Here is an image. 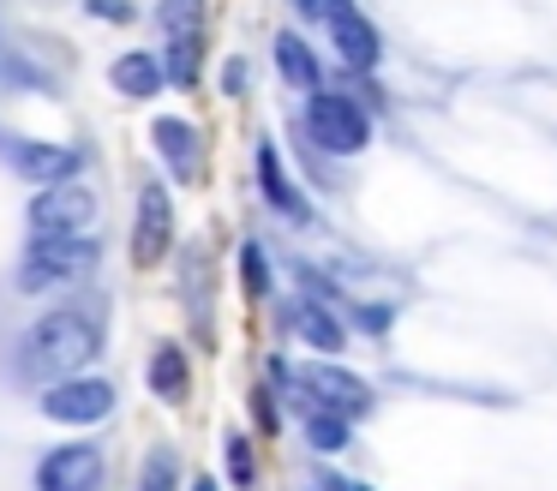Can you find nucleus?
Instances as JSON below:
<instances>
[{"mask_svg":"<svg viewBox=\"0 0 557 491\" xmlns=\"http://www.w3.org/2000/svg\"><path fill=\"white\" fill-rule=\"evenodd\" d=\"M276 323H282V335H294L300 347H312V354H324V359H336L342 347H348V323L330 311V299L294 294L276 306Z\"/></svg>","mask_w":557,"mask_h":491,"instance_id":"1a4fd4ad","label":"nucleus"},{"mask_svg":"<svg viewBox=\"0 0 557 491\" xmlns=\"http://www.w3.org/2000/svg\"><path fill=\"white\" fill-rule=\"evenodd\" d=\"M7 48H13V42H7V30H0V54H7Z\"/></svg>","mask_w":557,"mask_h":491,"instance_id":"c85d7f7f","label":"nucleus"},{"mask_svg":"<svg viewBox=\"0 0 557 491\" xmlns=\"http://www.w3.org/2000/svg\"><path fill=\"white\" fill-rule=\"evenodd\" d=\"M102 228V192L90 180L61 186H30L25 198V234H97Z\"/></svg>","mask_w":557,"mask_h":491,"instance_id":"0eeeda50","label":"nucleus"},{"mask_svg":"<svg viewBox=\"0 0 557 491\" xmlns=\"http://www.w3.org/2000/svg\"><path fill=\"white\" fill-rule=\"evenodd\" d=\"M78 7H85V19H102V24H133L138 19L133 0H78Z\"/></svg>","mask_w":557,"mask_h":491,"instance_id":"5701e85b","label":"nucleus"},{"mask_svg":"<svg viewBox=\"0 0 557 491\" xmlns=\"http://www.w3.org/2000/svg\"><path fill=\"white\" fill-rule=\"evenodd\" d=\"M306 443H312L318 455H342L354 443V426H348V414H330V407H306Z\"/></svg>","mask_w":557,"mask_h":491,"instance_id":"6ab92c4d","label":"nucleus"},{"mask_svg":"<svg viewBox=\"0 0 557 491\" xmlns=\"http://www.w3.org/2000/svg\"><path fill=\"white\" fill-rule=\"evenodd\" d=\"M216 84H222V96H246V84H252V66H246L240 54H228V60H222V72H216Z\"/></svg>","mask_w":557,"mask_h":491,"instance_id":"b1692460","label":"nucleus"},{"mask_svg":"<svg viewBox=\"0 0 557 491\" xmlns=\"http://www.w3.org/2000/svg\"><path fill=\"white\" fill-rule=\"evenodd\" d=\"M222 474L234 491H258V450L246 431H222Z\"/></svg>","mask_w":557,"mask_h":491,"instance_id":"aec40b11","label":"nucleus"},{"mask_svg":"<svg viewBox=\"0 0 557 491\" xmlns=\"http://www.w3.org/2000/svg\"><path fill=\"white\" fill-rule=\"evenodd\" d=\"M181 486H186V462H181V450H174L169 438L145 443V455H138V479H133V491H181Z\"/></svg>","mask_w":557,"mask_h":491,"instance_id":"dca6fc26","label":"nucleus"},{"mask_svg":"<svg viewBox=\"0 0 557 491\" xmlns=\"http://www.w3.org/2000/svg\"><path fill=\"white\" fill-rule=\"evenodd\" d=\"M109 90L121 102H157L169 90V72H162V54L157 48H121L109 60Z\"/></svg>","mask_w":557,"mask_h":491,"instance_id":"ddd939ff","label":"nucleus"},{"mask_svg":"<svg viewBox=\"0 0 557 491\" xmlns=\"http://www.w3.org/2000/svg\"><path fill=\"white\" fill-rule=\"evenodd\" d=\"M186 491H222V486H216V474H193V479H186Z\"/></svg>","mask_w":557,"mask_h":491,"instance_id":"cd10ccee","label":"nucleus"},{"mask_svg":"<svg viewBox=\"0 0 557 491\" xmlns=\"http://www.w3.org/2000/svg\"><path fill=\"white\" fill-rule=\"evenodd\" d=\"M324 30H330V48H336V60L348 72H377L384 36H377V24L360 12V0H336V12L324 19Z\"/></svg>","mask_w":557,"mask_h":491,"instance_id":"9b49d317","label":"nucleus"},{"mask_svg":"<svg viewBox=\"0 0 557 491\" xmlns=\"http://www.w3.org/2000/svg\"><path fill=\"white\" fill-rule=\"evenodd\" d=\"M150 150L162 156V168H169L174 186H193L198 168H205V132H198V120H186V114H157L150 120Z\"/></svg>","mask_w":557,"mask_h":491,"instance_id":"f8f14e48","label":"nucleus"},{"mask_svg":"<svg viewBox=\"0 0 557 491\" xmlns=\"http://www.w3.org/2000/svg\"><path fill=\"white\" fill-rule=\"evenodd\" d=\"M102 258H109L102 234H25L13 263V294L54 299V294H73V287H90Z\"/></svg>","mask_w":557,"mask_h":491,"instance_id":"f03ea898","label":"nucleus"},{"mask_svg":"<svg viewBox=\"0 0 557 491\" xmlns=\"http://www.w3.org/2000/svg\"><path fill=\"white\" fill-rule=\"evenodd\" d=\"M288 12H294L300 24H324L330 12H336V0H288Z\"/></svg>","mask_w":557,"mask_h":491,"instance_id":"a878e982","label":"nucleus"},{"mask_svg":"<svg viewBox=\"0 0 557 491\" xmlns=\"http://www.w3.org/2000/svg\"><path fill=\"white\" fill-rule=\"evenodd\" d=\"M270 60H276V78L288 84L294 96L324 90V60H318V48H312V42H306V30L282 24V30L270 36Z\"/></svg>","mask_w":557,"mask_h":491,"instance_id":"4468645a","label":"nucleus"},{"mask_svg":"<svg viewBox=\"0 0 557 491\" xmlns=\"http://www.w3.org/2000/svg\"><path fill=\"white\" fill-rule=\"evenodd\" d=\"M312 491H366V486H354V479H342L336 467H312Z\"/></svg>","mask_w":557,"mask_h":491,"instance_id":"bb28decb","label":"nucleus"},{"mask_svg":"<svg viewBox=\"0 0 557 491\" xmlns=\"http://www.w3.org/2000/svg\"><path fill=\"white\" fill-rule=\"evenodd\" d=\"M240 287H246L252 299H270V287H276L270 258H264V246H258V240H246V246H240Z\"/></svg>","mask_w":557,"mask_h":491,"instance_id":"412c9836","label":"nucleus"},{"mask_svg":"<svg viewBox=\"0 0 557 491\" xmlns=\"http://www.w3.org/2000/svg\"><path fill=\"white\" fill-rule=\"evenodd\" d=\"M288 402L300 407H330V414H348V419H366L372 414V383L360 378V371H348L342 359H306V366H294V390H288Z\"/></svg>","mask_w":557,"mask_h":491,"instance_id":"423d86ee","label":"nucleus"},{"mask_svg":"<svg viewBox=\"0 0 557 491\" xmlns=\"http://www.w3.org/2000/svg\"><path fill=\"white\" fill-rule=\"evenodd\" d=\"M162 72H169V90H198L205 78V36H162Z\"/></svg>","mask_w":557,"mask_h":491,"instance_id":"f3484780","label":"nucleus"},{"mask_svg":"<svg viewBox=\"0 0 557 491\" xmlns=\"http://www.w3.org/2000/svg\"><path fill=\"white\" fill-rule=\"evenodd\" d=\"M109 347V318L102 306H90L85 287H73V299H49L37 318L18 330L13 342V371L18 383L42 390L54 378H73V371H90Z\"/></svg>","mask_w":557,"mask_h":491,"instance_id":"f257e3e1","label":"nucleus"},{"mask_svg":"<svg viewBox=\"0 0 557 491\" xmlns=\"http://www.w3.org/2000/svg\"><path fill=\"white\" fill-rule=\"evenodd\" d=\"M145 390L157 395L162 407H186L193 402V354H186L174 335H162L145 359Z\"/></svg>","mask_w":557,"mask_h":491,"instance_id":"2eb2a0df","label":"nucleus"},{"mask_svg":"<svg viewBox=\"0 0 557 491\" xmlns=\"http://www.w3.org/2000/svg\"><path fill=\"white\" fill-rule=\"evenodd\" d=\"M150 24H157L162 36H205L210 0H157V7H150Z\"/></svg>","mask_w":557,"mask_h":491,"instance_id":"a211bd4d","label":"nucleus"},{"mask_svg":"<svg viewBox=\"0 0 557 491\" xmlns=\"http://www.w3.org/2000/svg\"><path fill=\"white\" fill-rule=\"evenodd\" d=\"M246 402H252V426L264 431V438H276V431H282V414H276V390H270V383H252V395H246Z\"/></svg>","mask_w":557,"mask_h":491,"instance_id":"4be33fe9","label":"nucleus"},{"mask_svg":"<svg viewBox=\"0 0 557 491\" xmlns=\"http://www.w3.org/2000/svg\"><path fill=\"white\" fill-rule=\"evenodd\" d=\"M252 180H258V198L270 204V210L282 216V222H312V204H306V192H300V180L288 174V162H282V150H276V138H258L252 144Z\"/></svg>","mask_w":557,"mask_h":491,"instance_id":"9d476101","label":"nucleus"},{"mask_svg":"<svg viewBox=\"0 0 557 491\" xmlns=\"http://www.w3.org/2000/svg\"><path fill=\"white\" fill-rule=\"evenodd\" d=\"M389 318H396L389 306H354V323H360V335H389Z\"/></svg>","mask_w":557,"mask_h":491,"instance_id":"393cba45","label":"nucleus"},{"mask_svg":"<svg viewBox=\"0 0 557 491\" xmlns=\"http://www.w3.org/2000/svg\"><path fill=\"white\" fill-rule=\"evenodd\" d=\"M300 132L306 144H318L324 156H360L372 144V114L360 108V96L348 90H312L300 96Z\"/></svg>","mask_w":557,"mask_h":491,"instance_id":"20e7f679","label":"nucleus"},{"mask_svg":"<svg viewBox=\"0 0 557 491\" xmlns=\"http://www.w3.org/2000/svg\"><path fill=\"white\" fill-rule=\"evenodd\" d=\"M109 486V455L90 438H66L30 462V491H102Z\"/></svg>","mask_w":557,"mask_h":491,"instance_id":"6e6552de","label":"nucleus"},{"mask_svg":"<svg viewBox=\"0 0 557 491\" xmlns=\"http://www.w3.org/2000/svg\"><path fill=\"white\" fill-rule=\"evenodd\" d=\"M174 234H181V216H174L169 180L145 174L133 192V228H126V258H133V270H157L174 251Z\"/></svg>","mask_w":557,"mask_h":491,"instance_id":"39448f33","label":"nucleus"},{"mask_svg":"<svg viewBox=\"0 0 557 491\" xmlns=\"http://www.w3.org/2000/svg\"><path fill=\"white\" fill-rule=\"evenodd\" d=\"M114 407H121V383L109 371H73V378H54L37 390V414L49 426H73V431H90V426H109Z\"/></svg>","mask_w":557,"mask_h":491,"instance_id":"7ed1b4c3","label":"nucleus"}]
</instances>
